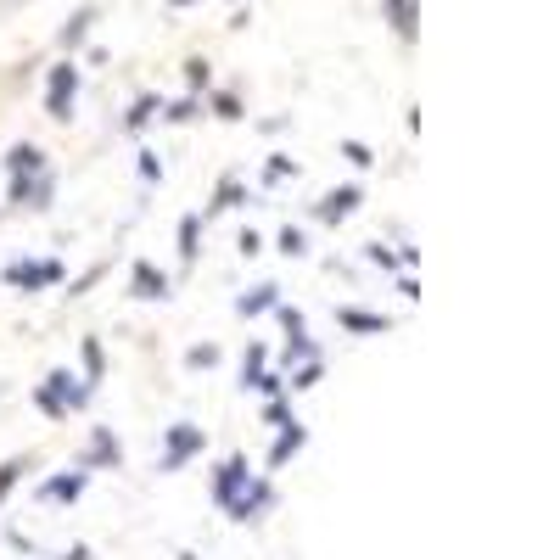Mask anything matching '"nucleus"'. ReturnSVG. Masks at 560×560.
<instances>
[{
  "instance_id": "nucleus-1",
  "label": "nucleus",
  "mask_w": 560,
  "mask_h": 560,
  "mask_svg": "<svg viewBox=\"0 0 560 560\" xmlns=\"http://www.w3.org/2000/svg\"><path fill=\"white\" fill-rule=\"evenodd\" d=\"M68 280V264L62 258H12V264H0V286L6 292H51V286H62Z\"/></svg>"
},
{
  "instance_id": "nucleus-2",
  "label": "nucleus",
  "mask_w": 560,
  "mask_h": 560,
  "mask_svg": "<svg viewBox=\"0 0 560 560\" xmlns=\"http://www.w3.org/2000/svg\"><path fill=\"white\" fill-rule=\"evenodd\" d=\"M202 454H208V432H202L196 420H174V426H163V454H157V476L185 471V465L202 460Z\"/></svg>"
},
{
  "instance_id": "nucleus-3",
  "label": "nucleus",
  "mask_w": 560,
  "mask_h": 560,
  "mask_svg": "<svg viewBox=\"0 0 560 560\" xmlns=\"http://www.w3.org/2000/svg\"><path fill=\"white\" fill-rule=\"evenodd\" d=\"M275 499H280V493H275V476L252 471V482L236 493V499H230V510H224V516L236 521V527H258V521L275 510Z\"/></svg>"
},
{
  "instance_id": "nucleus-4",
  "label": "nucleus",
  "mask_w": 560,
  "mask_h": 560,
  "mask_svg": "<svg viewBox=\"0 0 560 560\" xmlns=\"http://www.w3.org/2000/svg\"><path fill=\"white\" fill-rule=\"evenodd\" d=\"M56 202V174L45 168V174H12L6 180V208L12 213H51Z\"/></svg>"
},
{
  "instance_id": "nucleus-5",
  "label": "nucleus",
  "mask_w": 560,
  "mask_h": 560,
  "mask_svg": "<svg viewBox=\"0 0 560 560\" xmlns=\"http://www.w3.org/2000/svg\"><path fill=\"white\" fill-rule=\"evenodd\" d=\"M73 107H79V62H73V56H62V62L51 68V79H45V118L68 124Z\"/></svg>"
},
{
  "instance_id": "nucleus-6",
  "label": "nucleus",
  "mask_w": 560,
  "mask_h": 560,
  "mask_svg": "<svg viewBox=\"0 0 560 560\" xmlns=\"http://www.w3.org/2000/svg\"><path fill=\"white\" fill-rule=\"evenodd\" d=\"M40 392L62 404V415H84V409H90V398H96V387H84V376H73L68 364H56V370H45Z\"/></svg>"
},
{
  "instance_id": "nucleus-7",
  "label": "nucleus",
  "mask_w": 560,
  "mask_h": 560,
  "mask_svg": "<svg viewBox=\"0 0 560 560\" xmlns=\"http://www.w3.org/2000/svg\"><path fill=\"white\" fill-rule=\"evenodd\" d=\"M79 471H124V443H118V432H112V426H90V443L79 448Z\"/></svg>"
},
{
  "instance_id": "nucleus-8",
  "label": "nucleus",
  "mask_w": 560,
  "mask_h": 560,
  "mask_svg": "<svg viewBox=\"0 0 560 560\" xmlns=\"http://www.w3.org/2000/svg\"><path fill=\"white\" fill-rule=\"evenodd\" d=\"M247 482H252V465H247V454H241V448H236V454H224V460L213 465L208 499L219 504V510H230V499H236V493L247 488Z\"/></svg>"
},
{
  "instance_id": "nucleus-9",
  "label": "nucleus",
  "mask_w": 560,
  "mask_h": 560,
  "mask_svg": "<svg viewBox=\"0 0 560 560\" xmlns=\"http://www.w3.org/2000/svg\"><path fill=\"white\" fill-rule=\"evenodd\" d=\"M129 297H135V303H168V297H174V275L157 269L152 258H135V264H129Z\"/></svg>"
},
{
  "instance_id": "nucleus-10",
  "label": "nucleus",
  "mask_w": 560,
  "mask_h": 560,
  "mask_svg": "<svg viewBox=\"0 0 560 560\" xmlns=\"http://www.w3.org/2000/svg\"><path fill=\"white\" fill-rule=\"evenodd\" d=\"M364 208V185H331V191L314 202V219L320 224H348Z\"/></svg>"
},
{
  "instance_id": "nucleus-11",
  "label": "nucleus",
  "mask_w": 560,
  "mask_h": 560,
  "mask_svg": "<svg viewBox=\"0 0 560 560\" xmlns=\"http://www.w3.org/2000/svg\"><path fill=\"white\" fill-rule=\"evenodd\" d=\"M84 488H90V471H79V465H68V471L45 476L40 488H34V499L40 504H79Z\"/></svg>"
},
{
  "instance_id": "nucleus-12",
  "label": "nucleus",
  "mask_w": 560,
  "mask_h": 560,
  "mask_svg": "<svg viewBox=\"0 0 560 560\" xmlns=\"http://www.w3.org/2000/svg\"><path fill=\"white\" fill-rule=\"evenodd\" d=\"M303 448H308V426H303V420H292V426H280V432H275V443H269V471L264 476H275V471H286V465H292L297 460V454H303Z\"/></svg>"
},
{
  "instance_id": "nucleus-13",
  "label": "nucleus",
  "mask_w": 560,
  "mask_h": 560,
  "mask_svg": "<svg viewBox=\"0 0 560 560\" xmlns=\"http://www.w3.org/2000/svg\"><path fill=\"white\" fill-rule=\"evenodd\" d=\"M241 202H252L247 180H241V174H224V180L213 185V202H208V208H202V219H219V213H236Z\"/></svg>"
},
{
  "instance_id": "nucleus-14",
  "label": "nucleus",
  "mask_w": 560,
  "mask_h": 560,
  "mask_svg": "<svg viewBox=\"0 0 560 560\" xmlns=\"http://www.w3.org/2000/svg\"><path fill=\"white\" fill-rule=\"evenodd\" d=\"M336 325L353 336H387L392 331L387 314H370V308H353V303H336Z\"/></svg>"
},
{
  "instance_id": "nucleus-15",
  "label": "nucleus",
  "mask_w": 560,
  "mask_h": 560,
  "mask_svg": "<svg viewBox=\"0 0 560 560\" xmlns=\"http://www.w3.org/2000/svg\"><path fill=\"white\" fill-rule=\"evenodd\" d=\"M275 303H280V286L275 280H258V286H247L236 297V314L241 320H264V314H275Z\"/></svg>"
},
{
  "instance_id": "nucleus-16",
  "label": "nucleus",
  "mask_w": 560,
  "mask_h": 560,
  "mask_svg": "<svg viewBox=\"0 0 560 560\" xmlns=\"http://www.w3.org/2000/svg\"><path fill=\"white\" fill-rule=\"evenodd\" d=\"M202 236H208V219L202 213H185L180 219V269H196V258H202Z\"/></svg>"
},
{
  "instance_id": "nucleus-17",
  "label": "nucleus",
  "mask_w": 560,
  "mask_h": 560,
  "mask_svg": "<svg viewBox=\"0 0 560 560\" xmlns=\"http://www.w3.org/2000/svg\"><path fill=\"white\" fill-rule=\"evenodd\" d=\"M308 359H325L320 353V342H314V336H286V342H280V353H275V370L280 376H286V370H297V364H308Z\"/></svg>"
},
{
  "instance_id": "nucleus-18",
  "label": "nucleus",
  "mask_w": 560,
  "mask_h": 560,
  "mask_svg": "<svg viewBox=\"0 0 560 560\" xmlns=\"http://www.w3.org/2000/svg\"><path fill=\"white\" fill-rule=\"evenodd\" d=\"M381 12H387L392 34H398L404 45L420 34V0H381Z\"/></svg>"
},
{
  "instance_id": "nucleus-19",
  "label": "nucleus",
  "mask_w": 560,
  "mask_h": 560,
  "mask_svg": "<svg viewBox=\"0 0 560 560\" xmlns=\"http://www.w3.org/2000/svg\"><path fill=\"white\" fill-rule=\"evenodd\" d=\"M45 152L40 146H34V140H17L12 152H6V180H12V174H45Z\"/></svg>"
},
{
  "instance_id": "nucleus-20",
  "label": "nucleus",
  "mask_w": 560,
  "mask_h": 560,
  "mask_svg": "<svg viewBox=\"0 0 560 560\" xmlns=\"http://www.w3.org/2000/svg\"><path fill=\"white\" fill-rule=\"evenodd\" d=\"M79 359H84V387H101V381H107V353H101V336H84Z\"/></svg>"
},
{
  "instance_id": "nucleus-21",
  "label": "nucleus",
  "mask_w": 560,
  "mask_h": 560,
  "mask_svg": "<svg viewBox=\"0 0 560 560\" xmlns=\"http://www.w3.org/2000/svg\"><path fill=\"white\" fill-rule=\"evenodd\" d=\"M90 23H96V6H79V12L68 17V23H62V51H79L84 40H90Z\"/></svg>"
},
{
  "instance_id": "nucleus-22",
  "label": "nucleus",
  "mask_w": 560,
  "mask_h": 560,
  "mask_svg": "<svg viewBox=\"0 0 560 560\" xmlns=\"http://www.w3.org/2000/svg\"><path fill=\"white\" fill-rule=\"evenodd\" d=\"M157 112H163V101H157L152 90H146V96H135V101H129V112H124V135H140V129L157 118Z\"/></svg>"
},
{
  "instance_id": "nucleus-23",
  "label": "nucleus",
  "mask_w": 560,
  "mask_h": 560,
  "mask_svg": "<svg viewBox=\"0 0 560 560\" xmlns=\"http://www.w3.org/2000/svg\"><path fill=\"white\" fill-rule=\"evenodd\" d=\"M320 381H325V359L297 364V370H286V398H297V392H314Z\"/></svg>"
},
{
  "instance_id": "nucleus-24",
  "label": "nucleus",
  "mask_w": 560,
  "mask_h": 560,
  "mask_svg": "<svg viewBox=\"0 0 560 560\" xmlns=\"http://www.w3.org/2000/svg\"><path fill=\"white\" fill-rule=\"evenodd\" d=\"M241 392H258V398H286V376H280L275 364H269V370H252V376H241Z\"/></svg>"
},
{
  "instance_id": "nucleus-25",
  "label": "nucleus",
  "mask_w": 560,
  "mask_h": 560,
  "mask_svg": "<svg viewBox=\"0 0 560 560\" xmlns=\"http://www.w3.org/2000/svg\"><path fill=\"white\" fill-rule=\"evenodd\" d=\"M34 460H40V454H12V460L0 465V504H6V493H12L28 471H34Z\"/></svg>"
},
{
  "instance_id": "nucleus-26",
  "label": "nucleus",
  "mask_w": 560,
  "mask_h": 560,
  "mask_svg": "<svg viewBox=\"0 0 560 560\" xmlns=\"http://www.w3.org/2000/svg\"><path fill=\"white\" fill-rule=\"evenodd\" d=\"M275 252H280V258H308V230H303V224H280Z\"/></svg>"
},
{
  "instance_id": "nucleus-27",
  "label": "nucleus",
  "mask_w": 560,
  "mask_h": 560,
  "mask_svg": "<svg viewBox=\"0 0 560 560\" xmlns=\"http://www.w3.org/2000/svg\"><path fill=\"white\" fill-rule=\"evenodd\" d=\"M219 364H224L219 342H196V348H185V370H219Z\"/></svg>"
},
{
  "instance_id": "nucleus-28",
  "label": "nucleus",
  "mask_w": 560,
  "mask_h": 560,
  "mask_svg": "<svg viewBox=\"0 0 560 560\" xmlns=\"http://www.w3.org/2000/svg\"><path fill=\"white\" fill-rule=\"evenodd\" d=\"M359 258H364L370 269H381V275H392V269H404V264H398V252H392V247H381V241H364V252H359Z\"/></svg>"
},
{
  "instance_id": "nucleus-29",
  "label": "nucleus",
  "mask_w": 560,
  "mask_h": 560,
  "mask_svg": "<svg viewBox=\"0 0 560 560\" xmlns=\"http://www.w3.org/2000/svg\"><path fill=\"white\" fill-rule=\"evenodd\" d=\"M275 320H280V331H286V336H303L308 331V314L297 303H286V297L275 303Z\"/></svg>"
},
{
  "instance_id": "nucleus-30",
  "label": "nucleus",
  "mask_w": 560,
  "mask_h": 560,
  "mask_svg": "<svg viewBox=\"0 0 560 560\" xmlns=\"http://www.w3.org/2000/svg\"><path fill=\"white\" fill-rule=\"evenodd\" d=\"M292 420H297L292 398H264V426H269V432H280V426H292Z\"/></svg>"
},
{
  "instance_id": "nucleus-31",
  "label": "nucleus",
  "mask_w": 560,
  "mask_h": 560,
  "mask_svg": "<svg viewBox=\"0 0 560 560\" xmlns=\"http://www.w3.org/2000/svg\"><path fill=\"white\" fill-rule=\"evenodd\" d=\"M286 180H297V163L292 157H269L264 163V191H275V185H286Z\"/></svg>"
},
{
  "instance_id": "nucleus-32",
  "label": "nucleus",
  "mask_w": 560,
  "mask_h": 560,
  "mask_svg": "<svg viewBox=\"0 0 560 560\" xmlns=\"http://www.w3.org/2000/svg\"><path fill=\"white\" fill-rule=\"evenodd\" d=\"M269 342H247V353H241V376H252V370H269Z\"/></svg>"
},
{
  "instance_id": "nucleus-33",
  "label": "nucleus",
  "mask_w": 560,
  "mask_h": 560,
  "mask_svg": "<svg viewBox=\"0 0 560 560\" xmlns=\"http://www.w3.org/2000/svg\"><path fill=\"white\" fill-rule=\"evenodd\" d=\"M196 112H202V101H196V96H180L174 107H163V118H168V124H191Z\"/></svg>"
},
{
  "instance_id": "nucleus-34",
  "label": "nucleus",
  "mask_w": 560,
  "mask_h": 560,
  "mask_svg": "<svg viewBox=\"0 0 560 560\" xmlns=\"http://www.w3.org/2000/svg\"><path fill=\"white\" fill-rule=\"evenodd\" d=\"M208 79H213L208 62H202V56H191V62H185V84H191V96H196V90H208Z\"/></svg>"
},
{
  "instance_id": "nucleus-35",
  "label": "nucleus",
  "mask_w": 560,
  "mask_h": 560,
  "mask_svg": "<svg viewBox=\"0 0 560 560\" xmlns=\"http://www.w3.org/2000/svg\"><path fill=\"white\" fill-rule=\"evenodd\" d=\"M213 112H219L224 124H236V118H247V112H241V101L230 96V90H219V96H213Z\"/></svg>"
},
{
  "instance_id": "nucleus-36",
  "label": "nucleus",
  "mask_w": 560,
  "mask_h": 560,
  "mask_svg": "<svg viewBox=\"0 0 560 560\" xmlns=\"http://www.w3.org/2000/svg\"><path fill=\"white\" fill-rule=\"evenodd\" d=\"M342 157H348L353 168H370V163H376V152H370L364 140H342Z\"/></svg>"
},
{
  "instance_id": "nucleus-37",
  "label": "nucleus",
  "mask_w": 560,
  "mask_h": 560,
  "mask_svg": "<svg viewBox=\"0 0 560 560\" xmlns=\"http://www.w3.org/2000/svg\"><path fill=\"white\" fill-rule=\"evenodd\" d=\"M135 174H140V180H146V185H152V180H163V157H157V152H140Z\"/></svg>"
},
{
  "instance_id": "nucleus-38",
  "label": "nucleus",
  "mask_w": 560,
  "mask_h": 560,
  "mask_svg": "<svg viewBox=\"0 0 560 560\" xmlns=\"http://www.w3.org/2000/svg\"><path fill=\"white\" fill-rule=\"evenodd\" d=\"M398 297H404V303H420V280H415V269H398Z\"/></svg>"
},
{
  "instance_id": "nucleus-39",
  "label": "nucleus",
  "mask_w": 560,
  "mask_h": 560,
  "mask_svg": "<svg viewBox=\"0 0 560 560\" xmlns=\"http://www.w3.org/2000/svg\"><path fill=\"white\" fill-rule=\"evenodd\" d=\"M236 252H241V258H258V252H264V236H258V230H241V236H236Z\"/></svg>"
},
{
  "instance_id": "nucleus-40",
  "label": "nucleus",
  "mask_w": 560,
  "mask_h": 560,
  "mask_svg": "<svg viewBox=\"0 0 560 560\" xmlns=\"http://www.w3.org/2000/svg\"><path fill=\"white\" fill-rule=\"evenodd\" d=\"M101 275H107V269H101V264L90 269V275H79V280H73V286H68V297H84V292H90V286H96Z\"/></svg>"
},
{
  "instance_id": "nucleus-41",
  "label": "nucleus",
  "mask_w": 560,
  "mask_h": 560,
  "mask_svg": "<svg viewBox=\"0 0 560 560\" xmlns=\"http://www.w3.org/2000/svg\"><path fill=\"white\" fill-rule=\"evenodd\" d=\"M6 544L23 549V555H34V538H28V532H17V527H6Z\"/></svg>"
},
{
  "instance_id": "nucleus-42",
  "label": "nucleus",
  "mask_w": 560,
  "mask_h": 560,
  "mask_svg": "<svg viewBox=\"0 0 560 560\" xmlns=\"http://www.w3.org/2000/svg\"><path fill=\"white\" fill-rule=\"evenodd\" d=\"M56 560H90V544H68V549H62V555H56Z\"/></svg>"
},
{
  "instance_id": "nucleus-43",
  "label": "nucleus",
  "mask_w": 560,
  "mask_h": 560,
  "mask_svg": "<svg viewBox=\"0 0 560 560\" xmlns=\"http://www.w3.org/2000/svg\"><path fill=\"white\" fill-rule=\"evenodd\" d=\"M168 6H191V0H168Z\"/></svg>"
}]
</instances>
